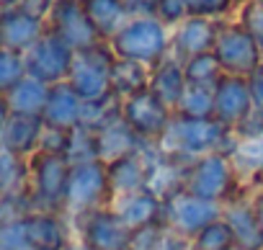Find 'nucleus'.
I'll return each instance as SVG.
<instances>
[{"mask_svg": "<svg viewBox=\"0 0 263 250\" xmlns=\"http://www.w3.org/2000/svg\"><path fill=\"white\" fill-rule=\"evenodd\" d=\"M235 140L237 137L214 119H186L176 113L155 147L178 163H194L209 152H230Z\"/></svg>", "mask_w": 263, "mask_h": 250, "instance_id": "obj_1", "label": "nucleus"}, {"mask_svg": "<svg viewBox=\"0 0 263 250\" xmlns=\"http://www.w3.org/2000/svg\"><path fill=\"white\" fill-rule=\"evenodd\" d=\"M171 31L173 29H168L155 16L129 18L108 42V47L119 60H132L153 67L171 54Z\"/></svg>", "mask_w": 263, "mask_h": 250, "instance_id": "obj_2", "label": "nucleus"}, {"mask_svg": "<svg viewBox=\"0 0 263 250\" xmlns=\"http://www.w3.org/2000/svg\"><path fill=\"white\" fill-rule=\"evenodd\" d=\"M183 191L214 201V204H227L230 199L245 194L235 165L230 160L227 152H209L194 163H189L186 168V181H183Z\"/></svg>", "mask_w": 263, "mask_h": 250, "instance_id": "obj_3", "label": "nucleus"}, {"mask_svg": "<svg viewBox=\"0 0 263 250\" xmlns=\"http://www.w3.org/2000/svg\"><path fill=\"white\" fill-rule=\"evenodd\" d=\"M111 204H114V191L108 183L106 163L88 160V163L70 165V178H67V191H65V214L70 219L93 209L111 206Z\"/></svg>", "mask_w": 263, "mask_h": 250, "instance_id": "obj_4", "label": "nucleus"}, {"mask_svg": "<svg viewBox=\"0 0 263 250\" xmlns=\"http://www.w3.org/2000/svg\"><path fill=\"white\" fill-rule=\"evenodd\" d=\"M70 178V163L62 155L36 152L29 158V199L34 209L65 211V191Z\"/></svg>", "mask_w": 263, "mask_h": 250, "instance_id": "obj_5", "label": "nucleus"}, {"mask_svg": "<svg viewBox=\"0 0 263 250\" xmlns=\"http://www.w3.org/2000/svg\"><path fill=\"white\" fill-rule=\"evenodd\" d=\"M116 54L111 52L108 42H101L96 47L75 52L67 83L83 101H98L111 95V70H114Z\"/></svg>", "mask_w": 263, "mask_h": 250, "instance_id": "obj_6", "label": "nucleus"}, {"mask_svg": "<svg viewBox=\"0 0 263 250\" xmlns=\"http://www.w3.org/2000/svg\"><path fill=\"white\" fill-rule=\"evenodd\" d=\"M72 229L75 240L85 250H132V240H135V232L119 219L114 206L72 217Z\"/></svg>", "mask_w": 263, "mask_h": 250, "instance_id": "obj_7", "label": "nucleus"}, {"mask_svg": "<svg viewBox=\"0 0 263 250\" xmlns=\"http://www.w3.org/2000/svg\"><path fill=\"white\" fill-rule=\"evenodd\" d=\"M214 57L219 60L224 75L248 78L263 62V49L258 47L255 36L235 16V18H227V21L219 24L217 44H214Z\"/></svg>", "mask_w": 263, "mask_h": 250, "instance_id": "obj_8", "label": "nucleus"}, {"mask_svg": "<svg viewBox=\"0 0 263 250\" xmlns=\"http://www.w3.org/2000/svg\"><path fill=\"white\" fill-rule=\"evenodd\" d=\"M219 217H222V204L199 199L183 188L163 199V227L183 240L196 237L206 224L217 222Z\"/></svg>", "mask_w": 263, "mask_h": 250, "instance_id": "obj_9", "label": "nucleus"}, {"mask_svg": "<svg viewBox=\"0 0 263 250\" xmlns=\"http://www.w3.org/2000/svg\"><path fill=\"white\" fill-rule=\"evenodd\" d=\"M173 116H176L173 108H168L150 88L121 101V119L147 145H155L168 132Z\"/></svg>", "mask_w": 263, "mask_h": 250, "instance_id": "obj_10", "label": "nucleus"}, {"mask_svg": "<svg viewBox=\"0 0 263 250\" xmlns=\"http://www.w3.org/2000/svg\"><path fill=\"white\" fill-rule=\"evenodd\" d=\"M26 57V72L47 85L65 83L75 60V49L65 44L54 31H44V36L24 54Z\"/></svg>", "mask_w": 263, "mask_h": 250, "instance_id": "obj_11", "label": "nucleus"}, {"mask_svg": "<svg viewBox=\"0 0 263 250\" xmlns=\"http://www.w3.org/2000/svg\"><path fill=\"white\" fill-rule=\"evenodd\" d=\"M47 29L54 31L75 52L96 47V44L103 42L98 36V31L93 29L85 8H83V0H57V6H54V11L47 21Z\"/></svg>", "mask_w": 263, "mask_h": 250, "instance_id": "obj_12", "label": "nucleus"}, {"mask_svg": "<svg viewBox=\"0 0 263 250\" xmlns=\"http://www.w3.org/2000/svg\"><path fill=\"white\" fill-rule=\"evenodd\" d=\"M250 111H253V95L248 88V78L222 75V80L214 85V121L235 132Z\"/></svg>", "mask_w": 263, "mask_h": 250, "instance_id": "obj_13", "label": "nucleus"}, {"mask_svg": "<svg viewBox=\"0 0 263 250\" xmlns=\"http://www.w3.org/2000/svg\"><path fill=\"white\" fill-rule=\"evenodd\" d=\"M26 222V235L31 247L39 250H62L75 240L72 219L65 211H42L34 209L24 217Z\"/></svg>", "mask_w": 263, "mask_h": 250, "instance_id": "obj_14", "label": "nucleus"}, {"mask_svg": "<svg viewBox=\"0 0 263 250\" xmlns=\"http://www.w3.org/2000/svg\"><path fill=\"white\" fill-rule=\"evenodd\" d=\"M219 24L222 21H212V18H196L189 16L186 21H181L173 31H171V54L181 62L204 54V52H214L217 44V34H219Z\"/></svg>", "mask_w": 263, "mask_h": 250, "instance_id": "obj_15", "label": "nucleus"}, {"mask_svg": "<svg viewBox=\"0 0 263 250\" xmlns=\"http://www.w3.org/2000/svg\"><path fill=\"white\" fill-rule=\"evenodd\" d=\"M222 219L227 222L237 250H263V224L250 204L248 191L222 206Z\"/></svg>", "mask_w": 263, "mask_h": 250, "instance_id": "obj_16", "label": "nucleus"}, {"mask_svg": "<svg viewBox=\"0 0 263 250\" xmlns=\"http://www.w3.org/2000/svg\"><path fill=\"white\" fill-rule=\"evenodd\" d=\"M111 206L132 232L153 227V224H163V199L153 194L150 188L116 196Z\"/></svg>", "mask_w": 263, "mask_h": 250, "instance_id": "obj_17", "label": "nucleus"}, {"mask_svg": "<svg viewBox=\"0 0 263 250\" xmlns=\"http://www.w3.org/2000/svg\"><path fill=\"white\" fill-rule=\"evenodd\" d=\"M80 111H83V98L65 80V83H57L49 88V98H47L42 119L49 129L70 132V129L80 127Z\"/></svg>", "mask_w": 263, "mask_h": 250, "instance_id": "obj_18", "label": "nucleus"}, {"mask_svg": "<svg viewBox=\"0 0 263 250\" xmlns=\"http://www.w3.org/2000/svg\"><path fill=\"white\" fill-rule=\"evenodd\" d=\"M93 137H96V155H98L101 163H114V160L126 158V155H137L147 145L126 127L124 119L106 124L103 129L93 132Z\"/></svg>", "mask_w": 263, "mask_h": 250, "instance_id": "obj_19", "label": "nucleus"}, {"mask_svg": "<svg viewBox=\"0 0 263 250\" xmlns=\"http://www.w3.org/2000/svg\"><path fill=\"white\" fill-rule=\"evenodd\" d=\"M0 31H3V47L26 54L44 36L47 24L26 16L18 8H8V11L0 13Z\"/></svg>", "mask_w": 263, "mask_h": 250, "instance_id": "obj_20", "label": "nucleus"}, {"mask_svg": "<svg viewBox=\"0 0 263 250\" xmlns=\"http://www.w3.org/2000/svg\"><path fill=\"white\" fill-rule=\"evenodd\" d=\"M6 147L8 152L18 158H34L39 152L42 137H44V119L42 116H11L8 124L3 127Z\"/></svg>", "mask_w": 263, "mask_h": 250, "instance_id": "obj_21", "label": "nucleus"}, {"mask_svg": "<svg viewBox=\"0 0 263 250\" xmlns=\"http://www.w3.org/2000/svg\"><path fill=\"white\" fill-rule=\"evenodd\" d=\"M186 75H183V62L176 60L173 54L163 57L158 65L150 67V90L176 113V106L186 90Z\"/></svg>", "mask_w": 263, "mask_h": 250, "instance_id": "obj_22", "label": "nucleus"}, {"mask_svg": "<svg viewBox=\"0 0 263 250\" xmlns=\"http://www.w3.org/2000/svg\"><path fill=\"white\" fill-rule=\"evenodd\" d=\"M227 155H230V160L235 165V173H237L245 191L263 183V137L235 140V145Z\"/></svg>", "mask_w": 263, "mask_h": 250, "instance_id": "obj_23", "label": "nucleus"}, {"mask_svg": "<svg viewBox=\"0 0 263 250\" xmlns=\"http://www.w3.org/2000/svg\"><path fill=\"white\" fill-rule=\"evenodd\" d=\"M106 170H108V183H111L114 199L124 196V194H132V191L147 188V163H145L142 152L119 158L114 163H106Z\"/></svg>", "mask_w": 263, "mask_h": 250, "instance_id": "obj_24", "label": "nucleus"}, {"mask_svg": "<svg viewBox=\"0 0 263 250\" xmlns=\"http://www.w3.org/2000/svg\"><path fill=\"white\" fill-rule=\"evenodd\" d=\"M83 8L103 42H111L116 31L129 21L124 0H83Z\"/></svg>", "mask_w": 263, "mask_h": 250, "instance_id": "obj_25", "label": "nucleus"}, {"mask_svg": "<svg viewBox=\"0 0 263 250\" xmlns=\"http://www.w3.org/2000/svg\"><path fill=\"white\" fill-rule=\"evenodd\" d=\"M49 88L52 85L26 75L16 88H11L6 93L11 113H16V116H42L44 106H47V98H49Z\"/></svg>", "mask_w": 263, "mask_h": 250, "instance_id": "obj_26", "label": "nucleus"}, {"mask_svg": "<svg viewBox=\"0 0 263 250\" xmlns=\"http://www.w3.org/2000/svg\"><path fill=\"white\" fill-rule=\"evenodd\" d=\"M147 88H150V67L147 65L116 57L114 70H111V93L119 101L132 98V95H137Z\"/></svg>", "mask_w": 263, "mask_h": 250, "instance_id": "obj_27", "label": "nucleus"}, {"mask_svg": "<svg viewBox=\"0 0 263 250\" xmlns=\"http://www.w3.org/2000/svg\"><path fill=\"white\" fill-rule=\"evenodd\" d=\"M29 194V160L13 152L0 155V196Z\"/></svg>", "mask_w": 263, "mask_h": 250, "instance_id": "obj_28", "label": "nucleus"}, {"mask_svg": "<svg viewBox=\"0 0 263 250\" xmlns=\"http://www.w3.org/2000/svg\"><path fill=\"white\" fill-rule=\"evenodd\" d=\"M116 119H121V101L114 93L106 98H98V101H83V111H80V127L83 129L98 132Z\"/></svg>", "mask_w": 263, "mask_h": 250, "instance_id": "obj_29", "label": "nucleus"}, {"mask_svg": "<svg viewBox=\"0 0 263 250\" xmlns=\"http://www.w3.org/2000/svg\"><path fill=\"white\" fill-rule=\"evenodd\" d=\"M178 116L186 119H214V88L206 85H186L178 106Z\"/></svg>", "mask_w": 263, "mask_h": 250, "instance_id": "obj_30", "label": "nucleus"}, {"mask_svg": "<svg viewBox=\"0 0 263 250\" xmlns=\"http://www.w3.org/2000/svg\"><path fill=\"white\" fill-rule=\"evenodd\" d=\"M183 75H186V83L189 85H206V88H214L224 70L219 65V60L214 57V52H204V54H196L191 60L183 62Z\"/></svg>", "mask_w": 263, "mask_h": 250, "instance_id": "obj_31", "label": "nucleus"}, {"mask_svg": "<svg viewBox=\"0 0 263 250\" xmlns=\"http://www.w3.org/2000/svg\"><path fill=\"white\" fill-rule=\"evenodd\" d=\"M189 242H191V250H235V237H232V232H230V227L222 217L217 222L206 224Z\"/></svg>", "mask_w": 263, "mask_h": 250, "instance_id": "obj_32", "label": "nucleus"}, {"mask_svg": "<svg viewBox=\"0 0 263 250\" xmlns=\"http://www.w3.org/2000/svg\"><path fill=\"white\" fill-rule=\"evenodd\" d=\"M26 57L8 47H0V93H8L26 78Z\"/></svg>", "mask_w": 263, "mask_h": 250, "instance_id": "obj_33", "label": "nucleus"}, {"mask_svg": "<svg viewBox=\"0 0 263 250\" xmlns=\"http://www.w3.org/2000/svg\"><path fill=\"white\" fill-rule=\"evenodd\" d=\"M189 16L196 18H212V21H227L235 18L240 6L237 0H183Z\"/></svg>", "mask_w": 263, "mask_h": 250, "instance_id": "obj_34", "label": "nucleus"}, {"mask_svg": "<svg viewBox=\"0 0 263 250\" xmlns=\"http://www.w3.org/2000/svg\"><path fill=\"white\" fill-rule=\"evenodd\" d=\"M0 250H34L26 235V222H0Z\"/></svg>", "mask_w": 263, "mask_h": 250, "instance_id": "obj_35", "label": "nucleus"}, {"mask_svg": "<svg viewBox=\"0 0 263 250\" xmlns=\"http://www.w3.org/2000/svg\"><path fill=\"white\" fill-rule=\"evenodd\" d=\"M237 21L255 36L258 47L263 49V3H255V0H250V3L240 6L237 11Z\"/></svg>", "mask_w": 263, "mask_h": 250, "instance_id": "obj_36", "label": "nucleus"}, {"mask_svg": "<svg viewBox=\"0 0 263 250\" xmlns=\"http://www.w3.org/2000/svg\"><path fill=\"white\" fill-rule=\"evenodd\" d=\"M155 18H158V21H163L168 29H176L181 21H186V18H189L186 3H183V0H158Z\"/></svg>", "mask_w": 263, "mask_h": 250, "instance_id": "obj_37", "label": "nucleus"}, {"mask_svg": "<svg viewBox=\"0 0 263 250\" xmlns=\"http://www.w3.org/2000/svg\"><path fill=\"white\" fill-rule=\"evenodd\" d=\"M237 140H253V137H263V108L253 106V111L240 121V127L232 132Z\"/></svg>", "mask_w": 263, "mask_h": 250, "instance_id": "obj_38", "label": "nucleus"}, {"mask_svg": "<svg viewBox=\"0 0 263 250\" xmlns=\"http://www.w3.org/2000/svg\"><path fill=\"white\" fill-rule=\"evenodd\" d=\"M54 6H57V0H18V11H24L26 16H31V18H36V21H49V16H52V11H54Z\"/></svg>", "mask_w": 263, "mask_h": 250, "instance_id": "obj_39", "label": "nucleus"}, {"mask_svg": "<svg viewBox=\"0 0 263 250\" xmlns=\"http://www.w3.org/2000/svg\"><path fill=\"white\" fill-rule=\"evenodd\" d=\"M129 18H140V16H155L158 0H124Z\"/></svg>", "mask_w": 263, "mask_h": 250, "instance_id": "obj_40", "label": "nucleus"}, {"mask_svg": "<svg viewBox=\"0 0 263 250\" xmlns=\"http://www.w3.org/2000/svg\"><path fill=\"white\" fill-rule=\"evenodd\" d=\"M248 88H250V95H253V106L263 108V62L248 75Z\"/></svg>", "mask_w": 263, "mask_h": 250, "instance_id": "obj_41", "label": "nucleus"}, {"mask_svg": "<svg viewBox=\"0 0 263 250\" xmlns=\"http://www.w3.org/2000/svg\"><path fill=\"white\" fill-rule=\"evenodd\" d=\"M248 196H250V204H253V209H255V214H258V219L263 224V183L255 186V188H250Z\"/></svg>", "mask_w": 263, "mask_h": 250, "instance_id": "obj_42", "label": "nucleus"}, {"mask_svg": "<svg viewBox=\"0 0 263 250\" xmlns=\"http://www.w3.org/2000/svg\"><path fill=\"white\" fill-rule=\"evenodd\" d=\"M13 113H11V106H8V98L3 95V93H0V129H3L6 127V124H8V119H11Z\"/></svg>", "mask_w": 263, "mask_h": 250, "instance_id": "obj_43", "label": "nucleus"}, {"mask_svg": "<svg viewBox=\"0 0 263 250\" xmlns=\"http://www.w3.org/2000/svg\"><path fill=\"white\" fill-rule=\"evenodd\" d=\"M16 6H18V0H0V13L8 8H16Z\"/></svg>", "mask_w": 263, "mask_h": 250, "instance_id": "obj_44", "label": "nucleus"}, {"mask_svg": "<svg viewBox=\"0 0 263 250\" xmlns=\"http://www.w3.org/2000/svg\"><path fill=\"white\" fill-rule=\"evenodd\" d=\"M8 147H6V137H3V129H0V155H6Z\"/></svg>", "mask_w": 263, "mask_h": 250, "instance_id": "obj_45", "label": "nucleus"}, {"mask_svg": "<svg viewBox=\"0 0 263 250\" xmlns=\"http://www.w3.org/2000/svg\"><path fill=\"white\" fill-rule=\"evenodd\" d=\"M62 250H85V247H83V245H80L78 240H72V242H70L67 247H62Z\"/></svg>", "mask_w": 263, "mask_h": 250, "instance_id": "obj_46", "label": "nucleus"}, {"mask_svg": "<svg viewBox=\"0 0 263 250\" xmlns=\"http://www.w3.org/2000/svg\"><path fill=\"white\" fill-rule=\"evenodd\" d=\"M245 3H250V0H237V6H245Z\"/></svg>", "mask_w": 263, "mask_h": 250, "instance_id": "obj_47", "label": "nucleus"}, {"mask_svg": "<svg viewBox=\"0 0 263 250\" xmlns=\"http://www.w3.org/2000/svg\"><path fill=\"white\" fill-rule=\"evenodd\" d=\"M0 47H3V31H0Z\"/></svg>", "mask_w": 263, "mask_h": 250, "instance_id": "obj_48", "label": "nucleus"}, {"mask_svg": "<svg viewBox=\"0 0 263 250\" xmlns=\"http://www.w3.org/2000/svg\"><path fill=\"white\" fill-rule=\"evenodd\" d=\"M255 3H263V0H255Z\"/></svg>", "mask_w": 263, "mask_h": 250, "instance_id": "obj_49", "label": "nucleus"}, {"mask_svg": "<svg viewBox=\"0 0 263 250\" xmlns=\"http://www.w3.org/2000/svg\"><path fill=\"white\" fill-rule=\"evenodd\" d=\"M34 250H39V247H34Z\"/></svg>", "mask_w": 263, "mask_h": 250, "instance_id": "obj_50", "label": "nucleus"}, {"mask_svg": "<svg viewBox=\"0 0 263 250\" xmlns=\"http://www.w3.org/2000/svg\"><path fill=\"white\" fill-rule=\"evenodd\" d=\"M235 250H237V247H235Z\"/></svg>", "mask_w": 263, "mask_h": 250, "instance_id": "obj_51", "label": "nucleus"}]
</instances>
